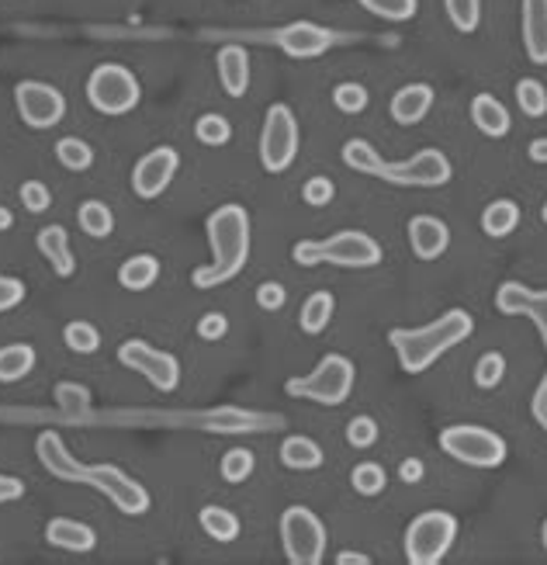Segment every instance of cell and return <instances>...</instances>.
<instances>
[{"label":"cell","instance_id":"cell-1","mask_svg":"<svg viewBox=\"0 0 547 565\" xmlns=\"http://www.w3.org/2000/svg\"><path fill=\"white\" fill-rule=\"evenodd\" d=\"M35 454H39L42 468L52 475V479L94 486L97 492H104V497H108L121 510V514L143 517L146 510L153 506L149 492L139 486L132 475H126L118 465H83V462H77L56 431H42L39 434V440H35Z\"/></svg>","mask_w":547,"mask_h":565},{"label":"cell","instance_id":"cell-2","mask_svg":"<svg viewBox=\"0 0 547 565\" xmlns=\"http://www.w3.org/2000/svg\"><path fill=\"white\" fill-rule=\"evenodd\" d=\"M343 164L357 174H367V178H378L399 188H444L454 178L451 160L433 146L413 153L409 160H381L378 150L364 143V139H347Z\"/></svg>","mask_w":547,"mask_h":565},{"label":"cell","instance_id":"cell-3","mask_svg":"<svg viewBox=\"0 0 547 565\" xmlns=\"http://www.w3.org/2000/svg\"><path fill=\"white\" fill-rule=\"evenodd\" d=\"M208 243H211V264L191 274L194 288H219L225 281H233L246 260H250V216L243 205H219L205 222Z\"/></svg>","mask_w":547,"mask_h":565},{"label":"cell","instance_id":"cell-4","mask_svg":"<svg viewBox=\"0 0 547 565\" xmlns=\"http://www.w3.org/2000/svg\"><path fill=\"white\" fill-rule=\"evenodd\" d=\"M474 330V320L465 309H447L440 320L427 323V326H416V330H392L388 333V344L399 355L402 372L409 375H422L427 368H433L440 358L454 350L457 344H465Z\"/></svg>","mask_w":547,"mask_h":565},{"label":"cell","instance_id":"cell-5","mask_svg":"<svg viewBox=\"0 0 547 565\" xmlns=\"http://www.w3.org/2000/svg\"><path fill=\"white\" fill-rule=\"evenodd\" d=\"M354 382H357V368L347 355H326L320 364H315L312 375L302 378H288V396L295 399H309V402H320V406H340L350 399L354 393Z\"/></svg>","mask_w":547,"mask_h":565},{"label":"cell","instance_id":"cell-6","mask_svg":"<svg viewBox=\"0 0 547 565\" xmlns=\"http://www.w3.org/2000/svg\"><path fill=\"white\" fill-rule=\"evenodd\" d=\"M440 448H444L454 462H461L468 468H499L506 462V440L489 431L479 427V423H454V427L440 431Z\"/></svg>","mask_w":547,"mask_h":565},{"label":"cell","instance_id":"cell-7","mask_svg":"<svg viewBox=\"0 0 547 565\" xmlns=\"http://www.w3.org/2000/svg\"><path fill=\"white\" fill-rule=\"evenodd\" d=\"M457 541V517L447 510H427L405 527V558L409 565H440Z\"/></svg>","mask_w":547,"mask_h":565},{"label":"cell","instance_id":"cell-8","mask_svg":"<svg viewBox=\"0 0 547 565\" xmlns=\"http://www.w3.org/2000/svg\"><path fill=\"white\" fill-rule=\"evenodd\" d=\"M87 101L94 104L101 115H129L135 104L143 101V87L135 74L121 63H101L91 77H87Z\"/></svg>","mask_w":547,"mask_h":565},{"label":"cell","instance_id":"cell-9","mask_svg":"<svg viewBox=\"0 0 547 565\" xmlns=\"http://www.w3.org/2000/svg\"><path fill=\"white\" fill-rule=\"evenodd\" d=\"M281 541L291 565H320L329 549L326 524L309 506H288L281 514Z\"/></svg>","mask_w":547,"mask_h":565},{"label":"cell","instance_id":"cell-10","mask_svg":"<svg viewBox=\"0 0 547 565\" xmlns=\"http://www.w3.org/2000/svg\"><path fill=\"white\" fill-rule=\"evenodd\" d=\"M298 156V118L288 104H271L260 129V164L268 174H285Z\"/></svg>","mask_w":547,"mask_h":565},{"label":"cell","instance_id":"cell-11","mask_svg":"<svg viewBox=\"0 0 547 565\" xmlns=\"http://www.w3.org/2000/svg\"><path fill=\"white\" fill-rule=\"evenodd\" d=\"M118 361L126 364L129 372L149 378V385L160 388V393H173V388L181 385V361L167 355V350H156L146 341H126L118 347Z\"/></svg>","mask_w":547,"mask_h":565},{"label":"cell","instance_id":"cell-12","mask_svg":"<svg viewBox=\"0 0 547 565\" xmlns=\"http://www.w3.org/2000/svg\"><path fill=\"white\" fill-rule=\"evenodd\" d=\"M14 104H17V115L28 129H52L60 126L63 115H66V98L63 91H56L52 84L42 80H22L14 87Z\"/></svg>","mask_w":547,"mask_h":565},{"label":"cell","instance_id":"cell-13","mask_svg":"<svg viewBox=\"0 0 547 565\" xmlns=\"http://www.w3.org/2000/svg\"><path fill=\"white\" fill-rule=\"evenodd\" d=\"M323 264H337V268H378L385 251L375 236L361 233V229H343V233H333L329 240H320Z\"/></svg>","mask_w":547,"mask_h":565},{"label":"cell","instance_id":"cell-14","mask_svg":"<svg viewBox=\"0 0 547 565\" xmlns=\"http://www.w3.org/2000/svg\"><path fill=\"white\" fill-rule=\"evenodd\" d=\"M178 167H181V153L173 146L149 150L143 160L132 167V191L146 202L160 198V194L170 188V181L178 178Z\"/></svg>","mask_w":547,"mask_h":565},{"label":"cell","instance_id":"cell-15","mask_svg":"<svg viewBox=\"0 0 547 565\" xmlns=\"http://www.w3.org/2000/svg\"><path fill=\"white\" fill-rule=\"evenodd\" d=\"M333 42H337V35L315 22H291L274 31V46L281 52H288L291 60H315L329 52Z\"/></svg>","mask_w":547,"mask_h":565},{"label":"cell","instance_id":"cell-16","mask_svg":"<svg viewBox=\"0 0 547 565\" xmlns=\"http://www.w3.org/2000/svg\"><path fill=\"white\" fill-rule=\"evenodd\" d=\"M496 309L503 316H526V320H534L541 341H544V350H547V288L544 292H534L520 285V281H506L496 292Z\"/></svg>","mask_w":547,"mask_h":565},{"label":"cell","instance_id":"cell-17","mask_svg":"<svg viewBox=\"0 0 547 565\" xmlns=\"http://www.w3.org/2000/svg\"><path fill=\"white\" fill-rule=\"evenodd\" d=\"M405 233H409V246H413V254L419 260L444 257L447 246H451V229H447L444 219H437V216H413Z\"/></svg>","mask_w":547,"mask_h":565},{"label":"cell","instance_id":"cell-18","mask_svg":"<svg viewBox=\"0 0 547 565\" xmlns=\"http://www.w3.org/2000/svg\"><path fill=\"white\" fill-rule=\"evenodd\" d=\"M45 541L60 552H94L97 549V531L91 524L74 521V517H52L45 524Z\"/></svg>","mask_w":547,"mask_h":565},{"label":"cell","instance_id":"cell-19","mask_svg":"<svg viewBox=\"0 0 547 565\" xmlns=\"http://www.w3.org/2000/svg\"><path fill=\"white\" fill-rule=\"evenodd\" d=\"M216 66H219L222 91L229 98H243L246 87H250V52H246L243 46H236V42H229V46L219 49Z\"/></svg>","mask_w":547,"mask_h":565},{"label":"cell","instance_id":"cell-20","mask_svg":"<svg viewBox=\"0 0 547 565\" xmlns=\"http://www.w3.org/2000/svg\"><path fill=\"white\" fill-rule=\"evenodd\" d=\"M523 49L537 66H547V0H523Z\"/></svg>","mask_w":547,"mask_h":565},{"label":"cell","instance_id":"cell-21","mask_svg":"<svg viewBox=\"0 0 547 565\" xmlns=\"http://www.w3.org/2000/svg\"><path fill=\"white\" fill-rule=\"evenodd\" d=\"M433 87L430 84H405L402 91H395L392 104H388V112L399 121V126H419L422 118L430 115L433 108Z\"/></svg>","mask_w":547,"mask_h":565},{"label":"cell","instance_id":"cell-22","mask_svg":"<svg viewBox=\"0 0 547 565\" xmlns=\"http://www.w3.org/2000/svg\"><path fill=\"white\" fill-rule=\"evenodd\" d=\"M35 246H39V254L45 257L56 278H69L77 271V257L69 251V236L63 226H42L39 236H35Z\"/></svg>","mask_w":547,"mask_h":565},{"label":"cell","instance_id":"cell-23","mask_svg":"<svg viewBox=\"0 0 547 565\" xmlns=\"http://www.w3.org/2000/svg\"><path fill=\"white\" fill-rule=\"evenodd\" d=\"M471 121H474V129L489 139H503V136H509V129H513V115H509L506 104L492 94H474Z\"/></svg>","mask_w":547,"mask_h":565},{"label":"cell","instance_id":"cell-24","mask_svg":"<svg viewBox=\"0 0 547 565\" xmlns=\"http://www.w3.org/2000/svg\"><path fill=\"white\" fill-rule=\"evenodd\" d=\"M323 458H326L323 448L305 434H291L285 437V445H281V465L291 472H315L323 465Z\"/></svg>","mask_w":547,"mask_h":565},{"label":"cell","instance_id":"cell-25","mask_svg":"<svg viewBox=\"0 0 547 565\" xmlns=\"http://www.w3.org/2000/svg\"><path fill=\"white\" fill-rule=\"evenodd\" d=\"M156 278H160V260H156L153 254H135L118 268V285L129 288V292L153 288Z\"/></svg>","mask_w":547,"mask_h":565},{"label":"cell","instance_id":"cell-26","mask_svg":"<svg viewBox=\"0 0 547 565\" xmlns=\"http://www.w3.org/2000/svg\"><path fill=\"white\" fill-rule=\"evenodd\" d=\"M333 312H337V298H333V292H312L302 303V312H298V326H302V333H309V337H320V333L329 326Z\"/></svg>","mask_w":547,"mask_h":565},{"label":"cell","instance_id":"cell-27","mask_svg":"<svg viewBox=\"0 0 547 565\" xmlns=\"http://www.w3.org/2000/svg\"><path fill=\"white\" fill-rule=\"evenodd\" d=\"M520 226V205L509 198H496L492 205H485L482 211V233L492 240H503L509 233H517Z\"/></svg>","mask_w":547,"mask_h":565},{"label":"cell","instance_id":"cell-28","mask_svg":"<svg viewBox=\"0 0 547 565\" xmlns=\"http://www.w3.org/2000/svg\"><path fill=\"white\" fill-rule=\"evenodd\" d=\"M198 524H201V531L211 541H219V544H229V541L239 538V517L233 514V510H225V506H216V503L201 506Z\"/></svg>","mask_w":547,"mask_h":565},{"label":"cell","instance_id":"cell-29","mask_svg":"<svg viewBox=\"0 0 547 565\" xmlns=\"http://www.w3.org/2000/svg\"><path fill=\"white\" fill-rule=\"evenodd\" d=\"M35 368V347L31 344H8L0 347V382L14 385L25 375H31Z\"/></svg>","mask_w":547,"mask_h":565},{"label":"cell","instance_id":"cell-30","mask_svg":"<svg viewBox=\"0 0 547 565\" xmlns=\"http://www.w3.org/2000/svg\"><path fill=\"white\" fill-rule=\"evenodd\" d=\"M77 222H80V229H83L87 236L104 240V236H112V229H115V211L104 205V202L91 198V202H83L77 208Z\"/></svg>","mask_w":547,"mask_h":565},{"label":"cell","instance_id":"cell-31","mask_svg":"<svg viewBox=\"0 0 547 565\" xmlns=\"http://www.w3.org/2000/svg\"><path fill=\"white\" fill-rule=\"evenodd\" d=\"M56 160L69 174H83V170L94 167V146L83 143V139H77V136H66L56 143Z\"/></svg>","mask_w":547,"mask_h":565},{"label":"cell","instance_id":"cell-32","mask_svg":"<svg viewBox=\"0 0 547 565\" xmlns=\"http://www.w3.org/2000/svg\"><path fill=\"white\" fill-rule=\"evenodd\" d=\"M274 423V427H281V416L274 420H257L253 413H239V410H219V413H211L208 416V427H216V431H268Z\"/></svg>","mask_w":547,"mask_h":565},{"label":"cell","instance_id":"cell-33","mask_svg":"<svg viewBox=\"0 0 547 565\" xmlns=\"http://www.w3.org/2000/svg\"><path fill=\"white\" fill-rule=\"evenodd\" d=\"M357 4L375 17H381V22H392V25L413 22L416 11H419V0H357Z\"/></svg>","mask_w":547,"mask_h":565},{"label":"cell","instance_id":"cell-34","mask_svg":"<svg viewBox=\"0 0 547 565\" xmlns=\"http://www.w3.org/2000/svg\"><path fill=\"white\" fill-rule=\"evenodd\" d=\"M194 139H198L201 146H225L229 139H233V126H229L225 115L211 112L194 121Z\"/></svg>","mask_w":547,"mask_h":565},{"label":"cell","instance_id":"cell-35","mask_svg":"<svg viewBox=\"0 0 547 565\" xmlns=\"http://www.w3.org/2000/svg\"><path fill=\"white\" fill-rule=\"evenodd\" d=\"M222 479L225 483H233V486H239V483H246L253 475V468H257V458H253V451L250 448H229L225 454H222Z\"/></svg>","mask_w":547,"mask_h":565},{"label":"cell","instance_id":"cell-36","mask_svg":"<svg viewBox=\"0 0 547 565\" xmlns=\"http://www.w3.org/2000/svg\"><path fill=\"white\" fill-rule=\"evenodd\" d=\"M350 486H354L361 497H381L388 486V472L378 462H361L354 472H350Z\"/></svg>","mask_w":547,"mask_h":565},{"label":"cell","instance_id":"cell-37","mask_svg":"<svg viewBox=\"0 0 547 565\" xmlns=\"http://www.w3.org/2000/svg\"><path fill=\"white\" fill-rule=\"evenodd\" d=\"M517 104L523 115L531 118H544L547 115V87L537 77H523L517 84Z\"/></svg>","mask_w":547,"mask_h":565},{"label":"cell","instance_id":"cell-38","mask_svg":"<svg viewBox=\"0 0 547 565\" xmlns=\"http://www.w3.org/2000/svg\"><path fill=\"white\" fill-rule=\"evenodd\" d=\"M63 341H66L69 350H74V355H94V350L101 347V333H97L94 323L74 320V323H66Z\"/></svg>","mask_w":547,"mask_h":565},{"label":"cell","instance_id":"cell-39","mask_svg":"<svg viewBox=\"0 0 547 565\" xmlns=\"http://www.w3.org/2000/svg\"><path fill=\"white\" fill-rule=\"evenodd\" d=\"M444 8H447L451 25L461 35H471L482 22V0H444Z\"/></svg>","mask_w":547,"mask_h":565},{"label":"cell","instance_id":"cell-40","mask_svg":"<svg viewBox=\"0 0 547 565\" xmlns=\"http://www.w3.org/2000/svg\"><path fill=\"white\" fill-rule=\"evenodd\" d=\"M367 101H370V94L364 84L347 80V84L333 87V104H337V112H343V115H361L367 108Z\"/></svg>","mask_w":547,"mask_h":565},{"label":"cell","instance_id":"cell-41","mask_svg":"<svg viewBox=\"0 0 547 565\" xmlns=\"http://www.w3.org/2000/svg\"><path fill=\"white\" fill-rule=\"evenodd\" d=\"M471 378L479 388H496L506 378V358L499 355V350H489V355H482L479 361H474Z\"/></svg>","mask_w":547,"mask_h":565},{"label":"cell","instance_id":"cell-42","mask_svg":"<svg viewBox=\"0 0 547 565\" xmlns=\"http://www.w3.org/2000/svg\"><path fill=\"white\" fill-rule=\"evenodd\" d=\"M347 445L357 448V451H367L378 445V423L370 416H354L347 423Z\"/></svg>","mask_w":547,"mask_h":565},{"label":"cell","instance_id":"cell-43","mask_svg":"<svg viewBox=\"0 0 547 565\" xmlns=\"http://www.w3.org/2000/svg\"><path fill=\"white\" fill-rule=\"evenodd\" d=\"M17 198H22L25 211H31V216H42V211H49V205H52V191L42 181H25L22 191H17Z\"/></svg>","mask_w":547,"mask_h":565},{"label":"cell","instance_id":"cell-44","mask_svg":"<svg viewBox=\"0 0 547 565\" xmlns=\"http://www.w3.org/2000/svg\"><path fill=\"white\" fill-rule=\"evenodd\" d=\"M302 198H305V205H312V208H323V205H329L333 198H337V184H333V181L326 178V174H315V178L305 181Z\"/></svg>","mask_w":547,"mask_h":565},{"label":"cell","instance_id":"cell-45","mask_svg":"<svg viewBox=\"0 0 547 565\" xmlns=\"http://www.w3.org/2000/svg\"><path fill=\"white\" fill-rule=\"evenodd\" d=\"M288 303V288L281 285V281H263V285L257 288V306L263 312H277V309H285Z\"/></svg>","mask_w":547,"mask_h":565},{"label":"cell","instance_id":"cell-46","mask_svg":"<svg viewBox=\"0 0 547 565\" xmlns=\"http://www.w3.org/2000/svg\"><path fill=\"white\" fill-rule=\"evenodd\" d=\"M25 303V281L0 274V312H11L14 306Z\"/></svg>","mask_w":547,"mask_h":565},{"label":"cell","instance_id":"cell-47","mask_svg":"<svg viewBox=\"0 0 547 565\" xmlns=\"http://www.w3.org/2000/svg\"><path fill=\"white\" fill-rule=\"evenodd\" d=\"M225 333H229L225 312H205L201 320H198V337H201V341H222Z\"/></svg>","mask_w":547,"mask_h":565},{"label":"cell","instance_id":"cell-48","mask_svg":"<svg viewBox=\"0 0 547 565\" xmlns=\"http://www.w3.org/2000/svg\"><path fill=\"white\" fill-rule=\"evenodd\" d=\"M25 497V483L22 479H14V475H4L0 472V506L4 503H14V500H22Z\"/></svg>","mask_w":547,"mask_h":565},{"label":"cell","instance_id":"cell-49","mask_svg":"<svg viewBox=\"0 0 547 565\" xmlns=\"http://www.w3.org/2000/svg\"><path fill=\"white\" fill-rule=\"evenodd\" d=\"M531 413H534V420L541 423V427L547 431V375L541 378L537 393H534V399H531Z\"/></svg>","mask_w":547,"mask_h":565},{"label":"cell","instance_id":"cell-50","mask_svg":"<svg viewBox=\"0 0 547 565\" xmlns=\"http://www.w3.org/2000/svg\"><path fill=\"white\" fill-rule=\"evenodd\" d=\"M399 479L402 483H419L422 479V462H419V458H405V462L399 465Z\"/></svg>","mask_w":547,"mask_h":565},{"label":"cell","instance_id":"cell-51","mask_svg":"<svg viewBox=\"0 0 547 565\" xmlns=\"http://www.w3.org/2000/svg\"><path fill=\"white\" fill-rule=\"evenodd\" d=\"M526 153H531V160H534V164H547V136L534 139L531 150H526Z\"/></svg>","mask_w":547,"mask_h":565},{"label":"cell","instance_id":"cell-52","mask_svg":"<svg viewBox=\"0 0 547 565\" xmlns=\"http://www.w3.org/2000/svg\"><path fill=\"white\" fill-rule=\"evenodd\" d=\"M337 562H340V565H370V555H361V552H340Z\"/></svg>","mask_w":547,"mask_h":565},{"label":"cell","instance_id":"cell-53","mask_svg":"<svg viewBox=\"0 0 547 565\" xmlns=\"http://www.w3.org/2000/svg\"><path fill=\"white\" fill-rule=\"evenodd\" d=\"M11 226H14V211L8 205H0V233H8Z\"/></svg>","mask_w":547,"mask_h":565},{"label":"cell","instance_id":"cell-54","mask_svg":"<svg viewBox=\"0 0 547 565\" xmlns=\"http://www.w3.org/2000/svg\"><path fill=\"white\" fill-rule=\"evenodd\" d=\"M541 541H544V549H547V521H544V527H541Z\"/></svg>","mask_w":547,"mask_h":565},{"label":"cell","instance_id":"cell-55","mask_svg":"<svg viewBox=\"0 0 547 565\" xmlns=\"http://www.w3.org/2000/svg\"><path fill=\"white\" fill-rule=\"evenodd\" d=\"M541 219H544V226H547V202H544V208H541Z\"/></svg>","mask_w":547,"mask_h":565}]
</instances>
